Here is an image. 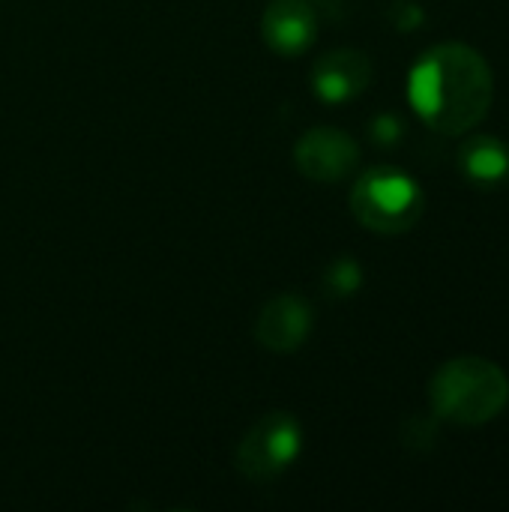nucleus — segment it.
Returning a JSON list of instances; mask_svg holds the SVG:
<instances>
[{
    "label": "nucleus",
    "instance_id": "1",
    "mask_svg": "<svg viewBox=\"0 0 509 512\" xmlns=\"http://www.w3.org/2000/svg\"><path fill=\"white\" fill-rule=\"evenodd\" d=\"M408 102L429 129L447 138H462L492 111V66L483 51L468 42H438L411 66Z\"/></svg>",
    "mask_w": 509,
    "mask_h": 512
},
{
    "label": "nucleus",
    "instance_id": "2",
    "mask_svg": "<svg viewBox=\"0 0 509 512\" xmlns=\"http://www.w3.org/2000/svg\"><path fill=\"white\" fill-rule=\"evenodd\" d=\"M429 405L441 423L462 429L489 426L507 411V372L486 357L447 360L429 381Z\"/></svg>",
    "mask_w": 509,
    "mask_h": 512
},
{
    "label": "nucleus",
    "instance_id": "3",
    "mask_svg": "<svg viewBox=\"0 0 509 512\" xmlns=\"http://www.w3.org/2000/svg\"><path fill=\"white\" fill-rule=\"evenodd\" d=\"M351 213L366 231L384 237L408 234L426 213V192L408 171L378 165L357 177L351 189Z\"/></svg>",
    "mask_w": 509,
    "mask_h": 512
},
{
    "label": "nucleus",
    "instance_id": "4",
    "mask_svg": "<svg viewBox=\"0 0 509 512\" xmlns=\"http://www.w3.org/2000/svg\"><path fill=\"white\" fill-rule=\"evenodd\" d=\"M303 450V429L294 414L273 411L261 417L237 447V471L252 483L282 477Z\"/></svg>",
    "mask_w": 509,
    "mask_h": 512
},
{
    "label": "nucleus",
    "instance_id": "5",
    "mask_svg": "<svg viewBox=\"0 0 509 512\" xmlns=\"http://www.w3.org/2000/svg\"><path fill=\"white\" fill-rule=\"evenodd\" d=\"M294 162L300 174L315 183H339L360 165V144L342 129L315 126L297 141Z\"/></svg>",
    "mask_w": 509,
    "mask_h": 512
},
{
    "label": "nucleus",
    "instance_id": "6",
    "mask_svg": "<svg viewBox=\"0 0 509 512\" xmlns=\"http://www.w3.org/2000/svg\"><path fill=\"white\" fill-rule=\"evenodd\" d=\"M372 60L357 48H336L312 69V90L327 105H345L372 84Z\"/></svg>",
    "mask_w": 509,
    "mask_h": 512
},
{
    "label": "nucleus",
    "instance_id": "7",
    "mask_svg": "<svg viewBox=\"0 0 509 512\" xmlns=\"http://www.w3.org/2000/svg\"><path fill=\"white\" fill-rule=\"evenodd\" d=\"M261 36L279 57H300L315 45L318 15L309 0H276L261 15Z\"/></svg>",
    "mask_w": 509,
    "mask_h": 512
},
{
    "label": "nucleus",
    "instance_id": "8",
    "mask_svg": "<svg viewBox=\"0 0 509 512\" xmlns=\"http://www.w3.org/2000/svg\"><path fill=\"white\" fill-rule=\"evenodd\" d=\"M312 333V309L297 294H279L258 312L255 321V339L267 351L291 354L297 351Z\"/></svg>",
    "mask_w": 509,
    "mask_h": 512
},
{
    "label": "nucleus",
    "instance_id": "9",
    "mask_svg": "<svg viewBox=\"0 0 509 512\" xmlns=\"http://www.w3.org/2000/svg\"><path fill=\"white\" fill-rule=\"evenodd\" d=\"M459 171L468 183L492 189L509 180V144L498 135L468 132L459 147Z\"/></svg>",
    "mask_w": 509,
    "mask_h": 512
},
{
    "label": "nucleus",
    "instance_id": "10",
    "mask_svg": "<svg viewBox=\"0 0 509 512\" xmlns=\"http://www.w3.org/2000/svg\"><path fill=\"white\" fill-rule=\"evenodd\" d=\"M438 417L432 414V417H411V420H405V426H402V438H405V444L408 447H414V450H432L435 447V441H438Z\"/></svg>",
    "mask_w": 509,
    "mask_h": 512
},
{
    "label": "nucleus",
    "instance_id": "11",
    "mask_svg": "<svg viewBox=\"0 0 509 512\" xmlns=\"http://www.w3.org/2000/svg\"><path fill=\"white\" fill-rule=\"evenodd\" d=\"M360 282H363V270H360V264L351 261V258H342V261L333 264V270L327 273V285H330V291L339 294V297L354 294V291L360 288Z\"/></svg>",
    "mask_w": 509,
    "mask_h": 512
},
{
    "label": "nucleus",
    "instance_id": "12",
    "mask_svg": "<svg viewBox=\"0 0 509 512\" xmlns=\"http://www.w3.org/2000/svg\"><path fill=\"white\" fill-rule=\"evenodd\" d=\"M402 120L399 117H393V114H384V117H378L375 123H372V138L375 141H381V144H396L399 138H402Z\"/></svg>",
    "mask_w": 509,
    "mask_h": 512
}]
</instances>
